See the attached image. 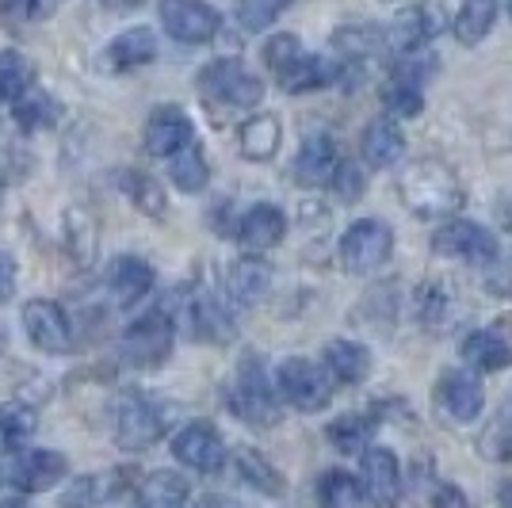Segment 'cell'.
<instances>
[{
  "instance_id": "1",
  "label": "cell",
  "mask_w": 512,
  "mask_h": 508,
  "mask_svg": "<svg viewBox=\"0 0 512 508\" xmlns=\"http://www.w3.org/2000/svg\"><path fill=\"white\" fill-rule=\"evenodd\" d=\"M402 199L417 218H444L463 207V188L455 172L440 161H413L402 176Z\"/></svg>"
},
{
  "instance_id": "2",
  "label": "cell",
  "mask_w": 512,
  "mask_h": 508,
  "mask_svg": "<svg viewBox=\"0 0 512 508\" xmlns=\"http://www.w3.org/2000/svg\"><path fill=\"white\" fill-rule=\"evenodd\" d=\"M230 409L253 428H272L279 421L283 402H279L276 382L268 379L260 356H245L241 367H237V379L230 386Z\"/></svg>"
},
{
  "instance_id": "3",
  "label": "cell",
  "mask_w": 512,
  "mask_h": 508,
  "mask_svg": "<svg viewBox=\"0 0 512 508\" xmlns=\"http://www.w3.org/2000/svg\"><path fill=\"white\" fill-rule=\"evenodd\" d=\"M276 394L279 402H287L299 413H318L333 398V382L321 371V363L306 360V356H291V360L279 363Z\"/></svg>"
},
{
  "instance_id": "4",
  "label": "cell",
  "mask_w": 512,
  "mask_h": 508,
  "mask_svg": "<svg viewBox=\"0 0 512 508\" xmlns=\"http://www.w3.org/2000/svg\"><path fill=\"white\" fill-rule=\"evenodd\" d=\"M199 88L207 100H218V104L237 107V111H249L264 100V81L249 73L237 58H218L207 65L199 73Z\"/></svg>"
},
{
  "instance_id": "5",
  "label": "cell",
  "mask_w": 512,
  "mask_h": 508,
  "mask_svg": "<svg viewBox=\"0 0 512 508\" xmlns=\"http://www.w3.org/2000/svg\"><path fill=\"white\" fill-rule=\"evenodd\" d=\"M161 436H165L161 409L142 390H123V398L115 402V444L123 451H146Z\"/></svg>"
},
{
  "instance_id": "6",
  "label": "cell",
  "mask_w": 512,
  "mask_h": 508,
  "mask_svg": "<svg viewBox=\"0 0 512 508\" xmlns=\"http://www.w3.org/2000/svg\"><path fill=\"white\" fill-rule=\"evenodd\" d=\"M390 253H394V233L379 218H360L341 237V264L356 276L379 272Z\"/></svg>"
},
{
  "instance_id": "7",
  "label": "cell",
  "mask_w": 512,
  "mask_h": 508,
  "mask_svg": "<svg viewBox=\"0 0 512 508\" xmlns=\"http://www.w3.org/2000/svg\"><path fill=\"white\" fill-rule=\"evenodd\" d=\"M157 16H161V27L184 46L214 43L218 31H222V16L214 12L207 0H161Z\"/></svg>"
},
{
  "instance_id": "8",
  "label": "cell",
  "mask_w": 512,
  "mask_h": 508,
  "mask_svg": "<svg viewBox=\"0 0 512 508\" xmlns=\"http://www.w3.org/2000/svg\"><path fill=\"white\" fill-rule=\"evenodd\" d=\"M432 249L440 256H451V260L486 268V264L497 260V237H493L486 226L470 222V218H448V222L436 230V237H432Z\"/></svg>"
},
{
  "instance_id": "9",
  "label": "cell",
  "mask_w": 512,
  "mask_h": 508,
  "mask_svg": "<svg viewBox=\"0 0 512 508\" xmlns=\"http://www.w3.org/2000/svg\"><path fill=\"white\" fill-rule=\"evenodd\" d=\"M119 352L130 367H157L169 360L172 352V321L165 310H150L142 318L127 325V333L119 340Z\"/></svg>"
},
{
  "instance_id": "10",
  "label": "cell",
  "mask_w": 512,
  "mask_h": 508,
  "mask_svg": "<svg viewBox=\"0 0 512 508\" xmlns=\"http://www.w3.org/2000/svg\"><path fill=\"white\" fill-rule=\"evenodd\" d=\"M65 474H69V459L50 447H23L20 455H12V466H8V482L20 489L23 497L50 493L54 486H62Z\"/></svg>"
},
{
  "instance_id": "11",
  "label": "cell",
  "mask_w": 512,
  "mask_h": 508,
  "mask_svg": "<svg viewBox=\"0 0 512 508\" xmlns=\"http://www.w3.org/2000/svg\"><path fill=\"white\" fill-rule=\"evenodd\" d=\"M172 459L195 474H218L226 466V440L211 421H192L172 436Z\"/></svg>"
},
{
  "instance_id": "12",
  "label": "cell",
  "mask_w": 512,
  "mask_h": 508,
  "mask_svg": "<svg viewBox=\"0 0 512 508\" xmlns=\"http://www.w3.org/2000/svg\"><path fill=\"white\" fill-rule=\"evenodd\" d=\"M23 329H27V340L46 352V356H65L73 352V325H69V314H65L58 302L50 298H31L23 306Z\"/></svg>"
},
{
  "instance_id": "13",
  "label": "cell",
  "mask_w": 512,
  "mask_h": 508,
  "mask_svg": "<svg viewBox=\"0 0 512 508\" xmlns=\"http://www.w3.org/2000/svg\"><path fill=\"white\" fill-rule=\"evenodd\" d=\"M444 31V12L436 4H409L406 12H398L390 27H386L383 43L394 50V54H417L425 50L436 35Z\"/></svg>"
},
{
  "instance_id": "14",
  "label": "cell",
  "mask_w": 512,
  "mask_h": 508,
  "mask_svg": "<svg viewBox=\"0 0 512 508\" xmlns=\"http://www.w3.org/2000/svg\"><path fill=\"white\" fill-rule=\"evenodd\" d=\"M363 470H360V486L363 497L375 501L379 508H394L402 501V463L390 447H363Z\"/></svg>"
},
{
  "instance_id": "15",
  "label": "cell",
  "mask_w": 512,
  "mask_h": 508,
  "mask_svg": "<svg viewBox=\"0 0 512 508\" xmlns=\"http://www.w3.org/2000/svg\"><path fill=\"white\" fill-rule=\"evenodd\" d=\"M436 402L444 405V413H448L451 421L459 424H470L482 417V409H486V390H482V379L467 371V367H451L440 375L436 382Z\"/></svg>"
},
{
  "instance_id": "16",
  "label": "cell",
  "mask_w": 512,
  "mask_h": 508,
  "mask_svg": "<svg viewBox=\"0 0 512 508\" xmlns=\"http://www.w3.org/2000/svg\"><path fill=\"white\" fill-rule=\"evenodd\" d=\"M195 142V127L188 119L184 107H157L146 123V153L153 157H172L176 149L192 146Z\"/></svg>"
},
{
  "instance_id": "17",
  "label": "cell",
  "mask_w": 512,
  "mask_h": 508,
  "mask_svg": "<svg viewBox=\"0 0 512 508\" xmlns=\"http://www.w3.org/2000/svg\"><path fill=\"white\" fill-rule=\"evenodd\" d=\"M337 165H341V153H337L333 134H325V130L306 134L299 153H295V180L302 188H318V184H329Z\"/></svg>"
},
{
  "instance_id": "18",
  "label": "cell",
  "mask_w": 512,
  "mask_h": 508,
  "mask_svg": "<svg viewBox=\"0 0 512 508\" xmlns=\"http://www.w3.org/2000/svg\"><path fill=\"white\" fill-rule=\"evenodd\" d=\"M157 58V35L153 27H127L123 35H115L100 54V65L111 73H127V69H142Z\"/></svg>"
},
{
  "instance_id": "19",
  "label": "cell",
  "mask_w": 512,
  "mask_h": 508,
  "mask_svg": "<svg viewBox=\"0 0 512 508\" xmlns=\"http://www.w3.org/2000/svg\"><path fill=\"white\" fill-rule=\"evenodd\" d=\"M321 371L329 375V382H341V386H360L371 375V352L363 348L360 340L337 337L325 344L321 352Z\"/></svg>"
},
{
  "instance_id": "20",
  "label": "cell",
  "mask_w": 512,
  "mask_h": 508,
  "mask_svg": "<svg viewBox=\"0 0 512 508\" xmlns=\"http://www.w3.org/2000/svg\"><path fill=\"white\" fill-rule=\"evenodd\" d=\"M287 233V214L279 211L276 203H253L245 218L237 222V241L249 249V253H268L276 249Z\"/></svg>"
},
{
  "instance_id": "21",
  "label": "cell",
  "mask_w": 512,
  "mask_h": 508,
  "mask_svg": "<svg viewBox=\"0 0 512 508\" xmlns=\"http://www.w3.org/2000/svg\"><path fill=\"white\" fill-rule=\"evenodd\" d=\"M268 291H272V268L256 253L237 256L234 264L226 268V295H230L234 306H256Z\"/></svg>"
},
{
  "instance_id": "22",
  "label": "cell",
  "mask_w": 512,
  "mask_h": 508,
  "mask_svg": "<svg viewBox=\"0 0 512 508\" xmlns=\"http://www.w3.org/2000/svg\"><path fill=\"white\" fill-rule=\"evenodd\" d=\"M107 291L115 306H134L153 291V268L142 256H115L107 268Z\"/></svg>"
},
{
  "instance_id": "23",
  "label": "cell",
  "mask_w": 512,
  "mask_h": 508,
  "mask_svg": "<svg viewBox=\"0 0 512 508\" xmlns=\"http://www.w3.org/2000/svg\"><path fill=\"white\" fill-rule=\"evenodd\" d=\"M360 153L371 169H394L406 157V134L394 119H371L363 127Z\"/></svg>"
},
{
  "instance_id": "24",
  "label": "cell",
  "mask_w": 512,
  "mask_h": 508,
  "mask_svg": "<svg viewBox=\"0 0 512 508\" xmlns=\"http://www.w3.org/2000/svg\"><path fill=\"white\" fill-rule=\"evenodd\" d=\"M459 352H463V360L474 371H486V375L512 367V344L497 329H474V333H467L463 344H459Z\"/></svg>"
},
{
  "instance_id": "25",
  "label": "cell",
  "mask_w": 512,
  "mask_h": 508,
  "mask_svg": "<svg viewBox=\"0 0 512 508\" xmlns=\"http://www.w3.org/2000/svg\"><path fill=\"white\" fill-rule=\"evenodd\" d=\"M341 77V65L333 62V58H321V54H306L302 50L295 65L287 69V73H279L276 81L283 92H318V88H329L333 81Z\"/></svg>"
},
{
  "instance_id": "26",
  "label": "cell",
  "mask_w": 512,
  "mask_h": 508,
  "mask_svg": "<svg viewBox=\"0 0 512 508\" xmlns=\"http://www.w3.org/2000/svg\"><path fill=\"white\" fill-rule=\"evenodd\" d=\"M192 486L176 470H153L138 486V508H188Z\"/></svg>"
},
{
  "instance_id": "27",
  "label": "cell",
  "mask_w": 512,
  "mask_h": 508,
  "mask_svg": "<svg viewBox=\"0 0 512 508\" xmlns=\"http://www.w3.org/2000/svg\"><path fill=\"white\" fill-rule=\"evenodd\" d=\"M188 310H192V333L199 340H211V344L234 340V318H230L226 302H218L211 291H199Z\"/></svg>"
},
{
  "instance_id": "28",
  "label": "cell",
  "mask_w": 512,
  "mask_h": 508,
  "mask_svg": "<svg viewBox=\"0 0 512 508\" xmlns=\"http://www.w3.org/2000/svg\"><path fill=\"white\" fill-rule=\"evenodd\" d=\"M35 409L23 402H4L0 405V459L4 455H20L23 447L31 444V436H35Z\"/></svg>"
},
{
  "instance_id": "29",
  "label": "cell",
  "mask_w": 512,
  "mask_h": 508,
  "mask_svg": "<svg viewBox=\"0 0 512 508\" xmlns=\"http://www.w3.org/2000/svg\"><path fill=\"white\" fill-rule=\"evenodd\" d=\"M62 245L77 268H88L96 260V222L81 207H69L62 218Z\"/></svg>"
},
{
  "instance_id": "30",
  "label": "cell",
  "mask_w": 512,
  "mask_h": 508,
  "mask_svg": "<svg viewBox=\"0 0 512 508\" xmlns=\"http://www.w3.org/2000/svg\"><path fill=\"white\" fill-rule=\"evenodd\" d=\"M497 8H501V0H463V8L455 12V23H451L455 39L463 46H478L493 31Z\"/></svg>"
},
{
  "instance_id": "31",
  "label": "cell",
  "mask_w": 512,
  "mask_h": 508,
  "mask_svg": "<svg viewBox=\"0 0 512 508\" xmlns=\"http://www.w3.org/2000/svg\"><path fill=\"white\" fill-rule=\"evenodd\" d=\"M279 138H283V130H279V119L276 115H253V119H245L241 123V134H237V142H241V153L249 157V161H272L279 149Z\"/></svg>"
},
{
  "instance_id": "32",
  "label": "cell",
  "mask_w": 512,
  "mask_h": 508,
  "mask_svg": "<svg viewBox=\"0 0 512 508\" xmlns=\"http://www.w3.org/2000/svg\"><path fill=\"white\" fill-rule=\"evenodd\" d=\"M234 466H237V478L249 489H256V493H264V497H279L283 493V474L268 463V455H260L253 447H241L234 455Z\"/></svg>"
},
{
  "instance_id": "33",
  "label": "cell",
  "mask_w": 512,
  "mask_h": 508,
  "mask_svg": "<svg viewBox=\"0 0 512 508\" xmlns=\"http://www.w3.org/2000/svg\"><path fill=\"white\" fill-rule=\"evenodd\" d=\"M169 180L176 188L184 191V195H195V191L207 188V180H211V165H207V157H203V149L195 146H184L176 149L169 157Z\"/></svg>"
},
{
  "instance_id": "34",
  "label": "cell",
  "mask_w": 512,
  "mask_h": 508,
  "mask_svg": "<svg viewBox=\"0 0 512 508\" xmlns=\"http://www.w3.org/2000/svg\"><path fill=\"white\" fill-rule=\"evenodd\" d=\"M119 188L127 191V199L134 203V211H142L146 218H165L169 211V199H165V188L138 169H127L119 176Z\"/></svg>"
},
{
  "instance_id": "35",
  "label": "cell",
  "mask_w": 512,
  "mask_h": 508,
  "mask_svg": "<svg viewBox=\"0 0 512 508\" xmlns=\"http://www.w3.org/2000/svg\"><path fill=\"white\" fill-rule=\"evenodd\" d=\"M12 119L20 130H46L58 119V100L46 88H27L20 100H12Z\"/></svg>"
},
{
  "instance_id": "36",
  "label": "cell",
  "mask_w": 512,
  "mask_h": 508,
  "mask_svg": "<svg viewBox=\"0 0 512 508\" xmlns=\"http://www.w3.org/2000/svg\"><path fill=\"white\" fill-rule=\"evenodd\" d=\"M318 501L321 508H363V486L356 474L348 470H325L318 478Z\"/></svg>"
},
{
  "instance_id": "37",
  "label": "cell",
  "mask_w": 512,
  "mask_h": 508,
  "mask_svg": "<svg viewBox=\"0 0 512 508\" xmlns=\"http://www.w3.org/2000/svg\"><path fill=\"white\" fill-rule=\"evenodd\" d=\"M111 497H115L111 474H81L65 486V493L58 497V508H104Z\"/></svg>"
},
{
  "instance_id": "38",
  "label": "cell",
  "mask_w": 512,
  "mask_h": 508,
  "mask_svg": "<svg viewBox=\"0 0 512 508\" xmlns=\"http://www.w3.org/2000/svg\"><path fill=\"white\" fill-rule=\"evenodd\" d=\"M35 85V69L20 50H0V100H20Z\"/></svg>"
},
{
  "instance_id": "39",
  "label": "cell",
  "mask_w": 512,
  "mask_h": 508,
  "mask_svg": "<svg viewBox=\"0 0 512 508\" xmlns=\"http://www.w3.org/2000/svg\"><path fill=\"white\" fill-rule=\"evenodd\" d=\"M333 46L341 50L348 62H363L375 46H383V35H379L371 23H352V27H337Z\"/></svg>"
},
{
  "instance_id": "40",
  "label": "cell",
  "mask_w": 512,
  "mask_h": 508,
  "mask_svg": "<svg viewBox=\"0 0 512 508\" xmlns=\"http://www.w3.org/2000/svg\"><path fill=\"white\" fill-rule=\"evenodd\" d=\"M325 436H329V444L344 451V455H352V451H363L367 447V436H371V424L356 417V413H344L337 421L325 428Z\"/></svg>"
},
{
  "instance_id": "41",
  "label": "cell",
  "mask_w": 512,
  "mask_h": 508,
  "mask_svg": "<svg viewBox=\"0 0 512 508\" xmlns=\"http://www.w3.org/2000/svg\"><path fill=\"white\" fill-rule=\"evenodd\" d=\"M291 8V0H237V23L245 31H264Z\"/></svg>"
},
{
  "instance_id": "42",
  "label": "cell",
  "mask_w": 512,
  "mask_h": 508,
  "mask_svg": "<svg viewBox=\"0 0 512 508\" xmlns=\"http://www.w3.org/2000/svg\"><path fill=\"white\" fill-rule=\"evenodd\" d=\"M383 107H386V119H413L421 115L425 107V96L417 85H402V81H390L383 88Z\"/></svg>"
},
{
  "instance_id": "43",
  "label": "cell",
  "mask_w": 512,
  "mask_h": 508,
  "mask_svg": "<svg viewBox=\"0 0 512 508\" xmlns=\"http://www.w3.org/2000/svg\"><path fill=\"white\" fill-rule=\"evenodd\" d=\"M302 54V43L299 35H287V31H279V35H272L268 43H264V50H260V58H264V65L272 69V73H287L291 65H295V58Z\"/></svg>"
},
{
  "instance_id": "44",
  "label": "cell",
  "mask_w": 512,
  "mask_h": 508,
  "mask_svg": "<svg viewBox=\"0 0 512 508\" xmlns=\"http://www.w3.org/2000/svg\"><path fill=\"white\" fill-rule=\"evenodd\" d=\"M482 451L490 455V459H501V463H512V409H505L497 424H493L490 432H486V440H482Z\"/></svg>"
},
{
  "instance_id": "45",
  "label": "cell",
  "mask_w": 512,
  "mask_h": 508,
  "mask_svg": "<svg viewBox=\"0 0 512 508\" xmlns=\"http://www.w3.org/2000/svg\"><path fill=\"white\" fill-rule=\"evenodd\" d=\"M329 184H333V191L341 195L344 203H356L363 195V172L360 165H352V161H341L337 169H333V176H329Z\"/></svg>"
},
{
  "instance_id": "46",
  "label": "cell",
  "mask_w": 512,
  "mask_h": 508,
  "mask_svg": "<svg viewBox=\"0 0 512 508\" xmlns=\"http://www.w3.org/2000/svg\"><path fill=\"white\" fill-rule=\"evenodd\" d=\"M417 314H421V321H425V325L444 321V314H448V295H444L436 283L421 287V295H417Z\"/></svg>"
},
{
  "instance_id": "47",
  "label": "cell",
  "mask_w": 512,
  "mask_h": 508,
  "mask_svg": "<svg viewBox=\"0 0 512 508\" xmlns=\"http://www.w3.org/2000/svg\"><path fill=\"white\" fill-rule=\"evenodd\" d=\"M432 508H474V505H470V497L455 482H440L436 493H432Z\"/></svg>"
},
{
  "instance_id": "48",
  "label": "cell",
  "mask_w": 512,
  "mask_h": 508,
  "mask_svg": "<svg viewBox=\"0 0 512 508\" xmlns=\"http://www.w3.org/2000/svg\"><path fill=\"white\" fill-rule=\"evenodd\" d=\"M16 295V260L8 253H0V302Z\"/></svg>"
},
{
  "instance_id": "49",
  "label": "cell",
  "mask_w": 512,
  "mask_h": 508,
  "mask_svg": "<svg viewBox=\"0 0 512 508\" xmlns=\"http://www.w3.org/2000/svg\"><path fill=\"white\" fill-rule=\"evenodd\" d=\"M58 4L62 0H23V12H27V20H50Z\"/></svg>"
},
{
  "instance_id": "50",
  "label": "cell",
  "mask_w": 512,
  "mask_h": 508,
  "mask_svg": "<svg viewBox=\"0 0 512 508\" xmlns=\"http://www.w3.org/2000/svg\"><path fill=\"white\" fill-rule=\"evenodd\" d=\"M192 508H237L230 497H218V493H207V497H199Z\"/></svg>"
},
{
  "instance_id": "51",
  "label": "cell",
  "mask_w": 512,
  "mask_h": 508,
  "mask_svg": "<svg viewBox=\"0 0 512 508\" xmlns=\"http://www.w3.org/2000/svg\"><path fill=\"white\" fill-rule=\"evenodd\" d=\"M104 8H111V12H130V8H138V4H146V0H100Z\"/></svg>"
},
{
  "instance_id": "52",
  "label": "cell",
  "mask_w": 512,
  "mask_h": 508,
  "mask_svg": "<svg viewBox=\"0 0 512 508\" xmlns=\"http://www.w3.org/2000/svg\"><path fill=\"white\" fill-rule=\"evenodd\" d=\"M497 508H512V482L497 486Z\"/></svg>"
},
{
  "instance_id": "53",
  "label": "cell",
  "mask_w": 512,
  "mask_h": 508,
  "mask_svg": "<svg viewBox=\"0 0 512 508\" xmlns=\"http://www.w3.org/2000/svg\"><path fill=\"white\" fill-rule=\"evenodd\" d=\"M0 508H39V505H31L27 497H4V501H0Z\"/></svg>"
},
{
  "instance_id": "54",
  "label": "cell",
  "mask_w": 512,
  "mask_h": 508,
  "mask_svg": "<svg viewBox=\"0 0 512 508\" xmlns=\"http://www.w3.org/2000/svg\"><path fill=\"white\" fill-rule=\"evenodd\" d=\"M509 16H512V0H509Z\"/></svg>"
}]
</instances>
